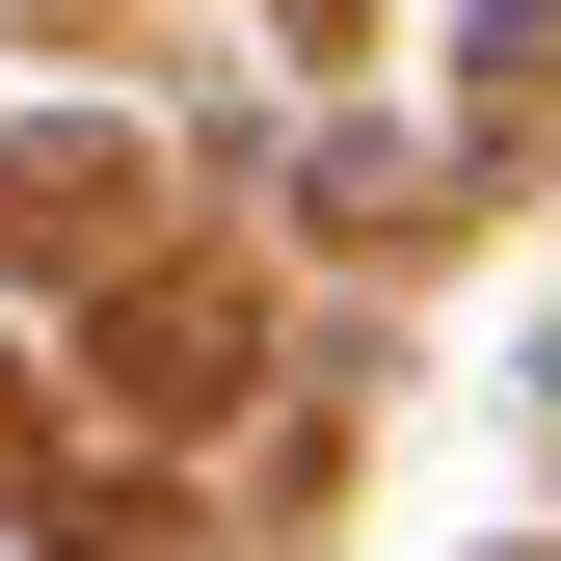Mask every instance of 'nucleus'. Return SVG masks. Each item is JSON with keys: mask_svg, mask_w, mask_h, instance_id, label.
Returning a JSON list of instances; mask_svg holds the SVG:
<instances>
[{"mask_svg": "<svg viewBox=\"0 0 561 561\" xmlns=\"http://www.w3.org/2000/svg\"><path fill=\"white\" fill-rule=\"evenodd\" d=\"M481 107H561V0H481Z\"/></svg>", "mask_w": 561, "mask_h": 561, "instance_id": "nucleus-1", "label": "nucleus"}]
</instances>
